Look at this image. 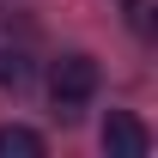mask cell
<instances>
[{"label": "cell", "instance_id": "2", "mask_svg": "<svg viewBox=\"0 0 158 158\" xmlns=\"http://www.w3.org/2000/svg\"><path fill=\"white\" fill-rule=\"evenodd\" d=\"M103 152H110V158H146V152H152L146 122L128 116V110H110V116H103Z\"/></svg>", "mask_w": 158, "mask_h": 158}, {"label": "cell", "instance_id": "3", "mask_svg": "<svg viewBox=\"0 0 158 158\" xmlns=\"http://www.w3.org/2000/svg\"><path fill=\"white\" fill-rule=\"evenodd\" d=\"M0 158H43V134L6 122V128H0Z\"/></svg>", "mask_w": 158, "mask_h": 158}, {"label": "cell", "instance_id": "4", "mask_svg": "<svg viewBox=\"0 0 158 158\" xmlns=\"http://www.w3.org/2000/svg\"><path fill=\"white\" fill-rule=\"evenodd\" d=\"M24 79H31V67H24V55H0V85H12V91H19Z\"/></svg>", "mask_w": 158, "mask_h": 158}, {"label": "cell", "instance_id": "1", "mask_svg": "<svg viewBox=\"0 0 158 158\" xmlns=\"http://www.w3.org/2000/svg\"><path fill=\"white\" fill-rule=\"evenodd\" d=\"M49 98H55L61 116L73 122L85 103L98 98V61H91V55H61L55 67H49Z\"/></svg>", "mask_w": 158, "mask_h": 158}]
</instances>
